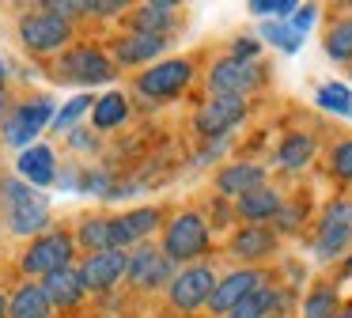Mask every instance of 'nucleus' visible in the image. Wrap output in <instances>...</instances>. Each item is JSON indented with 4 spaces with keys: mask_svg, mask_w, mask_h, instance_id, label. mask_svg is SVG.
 <instances>
[{
    "mask_svg": "<svg viewBox=\"0 0 352 318\" xmlns=\"http://www.w3.org/2000/svg\"><path fill=\"white\" fill-rule=\"evenodd\" d=\"M0 212L16 235L38 239L50 227V201L42 197V189H34L23 178H0Z\"/></svg>",
    "mask_w": 352,
    "mask_h": 318,
    "instance_id": "f257e3e1",
    "label": "nucleus"
},
{
    "mask_svg": "<svg viewBox=\"0 0 352 318\" xmlns=\"http://www.w3.org/2000/svg\"><path fill=\"white\" fill-rule=\"evenodd\" d=\"M19 42H23L27 53H38V57L65 53V45L72 42V19H65L54 8L42 4L34 12L19 15Z\"/></svg>",
    "mask_w": 352,
    "mask_h": 318,
    "instance_id": "f03ea898",
    "label": "nucleus"
},
{
    "mask_svg": "<svg viewBox=\"0 0 352 318\" xmlns=\"http://www.w3.org/2000/svg\"><path fill=\"white\" fill-rule=\"evenodd\" d=\"M72 257H76V239H72L65 227H54V231L31 239V246H27L23 257H19V269H23L31 280H46L50 273L69 269Z\"/></svg>",
    "mask_w": 352,
    "mask_h": 318,
    "instance_id": "7ed1b4c3",
    "label": "nucleus"
},
{
    "mask_svg": "<svg viewBox=\"0 0 352 318\" xmlns=\"http://www.w3.org/2000/svg\"><path fill=\"white\" fill-rule=\"evenodd\" d=\"M118 65L107 57V53L99 50V45H69V50L57 57L54 65V80L61 83H107L114 80Z\"/></svg>",
    "mask_w": 352,
    "mask_h": 318,
    "instance_id": "20e7f679",
    "label": "nucleus"
},
{
    "mask_svg": "<svg viewBox=\"0 0 352 318\" xmlns=\"http://www.w3.org/2000/svg\"><path fill=\"white\" fill-rule=\"evenodd\" d=\"M212 242V231H208V220L201 212H178L167 227H163V254L170 262H193L201 257Z\"/></svg>",
    "mask_w": 352,
    "mask_h": 318,
    "instance_id": "39448f33",
    "label": "nucleus"
},
{
    "mask_svg": "<svg viewBox=\"0 0 352 318\" xmlns=\"http://www.w3.org/2000/svg\"><path fill=\"white\" fill-rule=\"evenodd\" d=\"M54 98L50 95H34V98H23V103L12 106L8 121L0 125V136H4V144H12V148H23V144H31V136H38L46 125H54Z\"/></svg>",
    "mask_w": 352,
    "mask_h": 318,
    "instance_id": "423d86ee",
    "label": "nucleus"
},
{
    "mask_svg": "<svg viewBox=\"0 0 352 318\" xmlns=\"http://www.w3.org/2000/svg\"><path fill=\"white\" fill-rule=\"evenodd\" d=\"M265 68L258 61H235L223 57L208 68V95H223V98H246L254 87H261Z\"/></svg>",
    "mask_w": 352,
    "mask_h": 318,
    "instance_id": "0eeeda50",
    "label": "nucleus"
},
{
    "mask_svg": "<svg viewBox=\"0 0 352 318\" xmlns=\"http://www.w3.org/2000/svg\"><path fill=\"white\" fill-rule=\"evenodd\" d=\"M190 80H193V61H186V57L155 61L152 68H144V72L137 76V95L152 98V103H160V98H175V95L186 91Z\"/></svg>",
    "mask_w": 352,
    "mask_h": 318,
    "instance_id": "6e6552de",
    "label": "nucleus"
},
{
    "mask_svg": "<svg viewBox=\"0 0 352 318\" xmlns=\"http://www.w3.org/2000/svg\"><path fill=\"white\" fill-rule=\"evenodd\" d=\"M178 262H170L167 254H163V246H152V242H140V246L129 250V284L140 288V292H152V288H170V280L178 277L175 269Z\"/></svg>",
    "mask_w": 352,
    "mask_h": 318,
    "instance_id": "1a4fd4ad",
    "label": "nucleus"
},
{
    "mask_svg": "<svg viewBox=\"0 0 352 318\" xmlns=\"http://www.w3.org/2000/svg\"><path fill=\"white\" fill-rule=\"evenodd\" d=\"M216 273L208 269V265H186V269H178V277L170 280L167 295H170V307L175 310H197V307H208V299H212L216 292Z\"/></svg>",
    "mask_w": 352,
    "mask_h": 318,
    "instance_id": "9d476101",
    "label": "nucleus"
},
{
    "mask_svg": "<svg viewBox=\"0 0 352 318\" xmlns=\"http://www.w3.org/2000/svg\"><path fill=\"white\" fill-rule=\"evenodd\" d=\"M352 242V201H333L318 220V235H314V254L322 262L337 257Z\"/></svg>",
    "mask_w": 352,
    "mask_h": 318,
    "instance_id": "9b49d317",
    "label": "nucleus"
},
{
    "mask_svg": "<svg viewBox=\"0 0 352 318\" xmlns=\"http://www.w3.org/2000/svg\"><path fill=\"white\" fill-rule=\"evenodd\" d=\"M246 118V98H223V95H212L205 106L197 110L193 118V129L208 140H223L239 121Z\"/></svg>",
    "mask_w": 352,
    "mask_h": 318,
    "instance_id": "f8f14e48",
    "label": "nucleus"
},
{
    "mask_svg": "<svg viewBox=\"0 0 352 318\" xmlns=\"http://www.w3.org/2000/svg\"><path fill=\"white\" fill-rule=\"evenodd\" d=\"M265 284L269 280H265L261 269H250V265H246V269H235V273H228V277H220V284H216L208 307H212V315H228L231 307H239L246 295L258 292V288H265Z\"/></svg>",
    "mask_w": 352,
    "mask_h": 318,
    "instance_id": "ddd939ff",
    "label": "nucleus"
},
{
    "mask_svg": "<svg viewBox=\"0 0 352 318\" xmlns=\"http://www.w3.org/2000/svg\"><path fill=\"white\" fill-rule=\"evenodd\" d=\"M87 280V292H110L118 280L129 273V250H102V254H87L80 265Z\"/></svg>",
    "mask_w": 352,
    "mask_h": 318,
    "instance_id": "4468645a",
    "label": "nucleus"
},
{
    "mask_svg": "<svg viewBox=\"0 0 352 318\" xmlns=\"http://www.w3.org/2000/svg\"><path fill=\"white\" fill-rule=\"evenodd\" d=\"M163 227V212L155 204L148 209H129L122 216H114V250H129V246H140L152 231Z\"/></svg>",
    "mask_w": 352,
    "mask_h": 318,
    "instance_id": "2eb2a0df",
    "label": "nucleus"
},
{
    "mask_svg": "<svg viewBox=\"0 0 352 318\" xmlns=\"http://www.w3.org/2000/svg\"><path fill=\"white\" fill-rule=\"evenodd\" d=\"M231 254L254 269V262H265V257L276 254V231L265 224L235 227V235H231Z\"/></svg>",
    "mask_w": 352,
    "mask_h": 318,
    "instance_id": "dca6fc26",
    "label": "nucleus"
},
{
    "mask_svg": "<svg viewBox=\"0 0 352 318\" xmlns=\"http://www.w3.org/2000/svg\"><path fill=\"white\" fill-rule=\"evenodd\" d=\"M167 50V38L160 34H140V30H129L122 42L114 45V61L122 68H133V65H155V57Z\"/></svg>",
    "mask_w": 352,
    "mask_h": 318,
    "instance_id": "f3484780",
    "label": "nucleus"
},
{
    "mask_svg": "<svg viewBox=\"0 0 352 318\" xmlns=\"http://www.w3.org/2000/svg\"><path fill=\"white\" fill-rule=\"evenodd\" d=\"M38 284L46 288V295H50V303H54V310H69V307H76V303L87 295V280H84V273H80L76 265L50 273L46 280H38Z\"/></svg>",
    "mask_w": 352,
    "mask_h": 318,
    "instance_id": "a211bd4d",
    "label": "nucleus"
},
{
    "mask_svg": "<svg viewBox=\"0 0 352 318\" xmlns=\"http://www.w3.org/2000/svg\"><path fill=\"white\" fill-rule=\"evenodd\" d=\"M261 186H265V167H258V163H228L216 174V189L223 197H235V201Z\"/></svg>",
    "mask_w": 352,
    "mask_h": 318,
    "instance_id": "6ab92c4d",
    "label": "nucleus"
},
{
    "mask_svg": "<svg viewBox=\"0 0 352 318\" xmlns=\"http://www.w3.org/2000/svg\"><path fill=\"white\" fill-rule=\"evenodd\" d=\"M280 212H284V197H280V189H273V186H261V189H254V193H246L235 201V216L246 220V224H269V220H276Z\"/></svg>",
    "mask_w": 352,
    "mask_h": 318,
    "instance_id": "aec40b11",
    "label": "nucleus"
},
{
    "mask_svg": "<svg viewBox=\"0 0 352 318\" xmlns=\"http://www.w3.org/2000/svg\"><path fill=\"white\" fill-rule=\"evenodd\" d=\"M8 318H54V303H50L46 288L38 280H27L8 295Z\"/></svg>",
    "mask_w": 352,
    "mask_h": 318,
    "instance_id": "412c9836",
    "label": "nucleus"
},
{
    "mask_svg": "<svg viewBox=\"0 0 352 318\" xmlns=\"http://www.w3.org/2000/svg\"><path fill=\"white\" fill-rule=\"evenodd\" d=\"M19 178L31 182L34 189L42 186H54L57 182V163H54V151L46 148V144H34V148H27L23 156H19Z\"/></svg>",
    "mask_w": 352,
    "mask_h": 318,
    "instance_id": "4be33fe9",
    "label": "nucleus"
},
{
    "mask_svg": "<svg viewBox=\"0 0 352 318\" xmlns=\"http://www.w3.org/2000/svg\"><path fill=\"white\" fill-rule=\"evenodd\" d=\"M178 8L175 4H167V0H155V4H140V8H133V15H129V27L133 30H140V34H160V38H167V30L178 23Z\"/></svg>",
    "mask_w": 352,
    "mask_h": 318,
    "instance_id": "5701e85b",
    "label": "nucleus"
},
{
    "mask_svg": "<svg viewBox=\"0 0 352 318\" xmlns=\"http://www.w3.org/2000/svg\"><path fill=\"white\" fill-rule=\"evenodd\" d=\"M284 292H276V288H258V292H250L239 307H231L223 318H269V315H284Z\"/></svg>",
    "mask_w": 352,
    "mask_h": 318,
    "instance_id": "b1692460",
    "label": "nucleus"
},
{
    "mask_svg": "<svg viewBox=\"0 0 352 318\" xmlns=\"http://www.w3.org/2000/svg\"><path fill=\"white\" fill-rule=\"evenodd\" d=\"M314 159V136L311 133H288L276 148V167L280 171H303Z\"/></svg>",
    "mask_w": 352,
    "mask_h": 318,
    "instance_id": "393cba45",
    "label": "nucleus"
},
{
    "mask_svg": "<svg viewBox=\"0 0 352 318\" xmlns=\"http://www.w3.org/2000/svg\"><path fill=\"white\" fill-rule=\"evenodd\" d=\"M76 242L87 254H102V250H114V220L107 216H87L76 227Z\"/></svg>",
    "mask_w": 352,
    "mask_h": 318,
    "instance_id": "a878e982",
    "label": "nucleus"
},
{
    "mask_svg": "<svg viewBox=\"0 0 352 318\" xmlns=\"http://www.w3.org/2000/svg\"><path fill=\"white\" fill-rule=\"evenodd\" d=\"M322 45H326V53L337 61V65H349L352 68V15H349V19L329 23Z\"/></svg>",
    "mask_w": 352,
    "mask_h": 318,
    "instance_id": "bb28decb",
    "label": "nucleus"
},
{
    "mask_svg": "<svg viewBox=\"0 0 352 318\" xmlns=\"http://www.w3.org/2000/svg\"><path fill=\"white\" fill-rule=\"evenodd\" d=\"M125 118H129V103H125L122 91H110V95H102L99 103L91 106V121H95V129H118Z\"/></svg>",
    "mask_w": 352,
    "mask_h": 318,
    "instance_id": "cd10ccee",
    "label": "nucleus"
},
{
    "mask_svg": "<svg viewBox=\"0 0 352 318\" xmlns=\"http://www.w3.org/2000/svg\"><path fill=\"white\" fill-rule=\"evenodd\" d=\"M341 315V299H337V288L329 284H314L311 295L303 299V318H337Z\"/></svg>",
    "mask_w": 352,
    "mask_h": 318,
    "instance_id": "c85d7f7f",
    "label": "nucleus"
},
{
    "mask_svg": "<svg viewBox=\"0 0 352 318\" xmlns=\"http://www.w3.org/2000/svg\"><path fill=\"white\" fill-rule=\"evenodd\" d=\"M261 38H265V42H273V45H280L284 53H296L299 42H303V34H299L292 23H284V19H269L265 27H261Z\"/></svg>",
    "mask_w": 352,
    "mask_h": 318,
    "instance_id": "c756f323",
    "label": "nucleus"
},
{
    "mask_svg": "<svg viewBox=\"0 0 352 318\" xmlns=\"http://www.w3.org/2000/svg\"><path fill=\"white\" fill-rule=\"evenodd\" d=\"M318 106L322 110H333V114H344V118H352V95L344 83H326V87H318Z\"/></svg>",
    "mask_w": 352,
    "mask_h": 318,
    "instance_id": "7c9ffc66",
    "label": "nucleus"
},
{
    "mask_svg": "<svg viewBox=\"0 0 352 318\" xmlns=\"http://www.w3.org/2000/svg\"><path fill=\"white\" fill-rule=\"evenodd\" d=\"M329 174L341 182H352V136L349 140H337L329 148Z\"/></svg>",
    "mask_w": 352,
    "mask_h": 318,
    "instance_id": "2f4dec72",
    "label": "nucleus"
},
{
    "mask_svg": "<svg viewBox=\"0 0 352 318\" xmlns=\"http://www.w3.org/2000/svg\"><path fill=\"white\" fill-rule=\"evenodd\" d=\"M99 98H91V95H76L72 103H65V110H57V118H54V133H61V129H69L72 121L80 118V114L87 110V106H95Z\"/></svg>",
    "mask_w": 352,
    "mask_h": 318,
    "instance_id": "473e14b6",
    "label": "nucleus"
},
{
    "mask_svg": "<svg viewBox=\"0 0 352 318\" xmlns=\"http://www.w3.org/2000/svg\"><path fill=\"white\" fill-rule=\"evenodd\" d=\"M296 0H250V12L254 15H296Z\"/></svg>",
    "mask_w": 352,
    "mask_h": 318,
    "instance_id": "72a5a7b5",
    "label": "nucleus"
},
{
    "mask_svg": "<svg viewBox=\"0 0 352 318\" xmlns=\"http://www.w3.org/2000/svg\"><path fill=\"white\" fill-rule=\"evenodd\" d=\"M258 53H261V45H258V38H250V34H239L235 42H231V57L235 61H258Z\"/></svg>",
    "mask_w": 352,
    "mask_h": 318,
    "instance_id": "f704fd0d",
    "label": "nucleus"
},
{
    "mask_svg": "<svg viewBox=\"0 0 352 318\" xmlns=\"http://www.w3.org/2000/svg\"><path fill=\"white\" fill-rule=\"evenodd\" d=\"M122 12H125L122 0H87V15H102L107 19V15H122Z\"/></svg>",
    "mask_w": 352,
    "mask_h": 318,
    "instance_id": "c9c22d12",
    "label": "nucleus"
},
{
    "mask_svg": "<svg viewBox=\"0 0 352 318\" xmlns=\"http://www.w3.org/2000/svg\"><path fill=\"white\" fill-rule=\"evenodd\" d=\"M314 19H318V4H299V8H296V15H292V27H296L299 34H303V30L311 27Z\"/></svg>",
    "mask_w": 352,
    "mask_h": 318,
    "instance_id": "e433bc0d",
    "label": "nucleus"
},
{
    "mask_svg": "<svg viewBox=\"0 0 352 318\" xmlns=\"http://www.w3.org/2000/svg\"><path fill=\"white\" fill-rule=\"evenodd\" d=\"M299 216H303L299 209H288V204H284V212L276 216V227H280V231H296V227H299Z\"/></svg>",
    "mask_w": 352,
    "mask_h": 318,
    "instance_id": "4c0bfd02",
    "label": "nucleus"
},
{
    "mask_svg": "<svg viewBox=\"0 0 352 318\" xmlns=\"http://www.w3.org/2000/svg\"><path fill=\"white\" fill-rule=\"evenodd\" d=\"M72 144H76V148H95V136L87 133V129H76V133H72Z\"/></svg>",
    "mask_w": 352,
    "mask_h": 318,
    "instance_id": "58836bf2",
    "label": "nucleus"
},
{
    "mask_svg": "<svg viewBox=\"0 0 352 318\" xmlns=\"http://www.w3.org/2000/svg\"><path fill=\"white\" fill-rule=\"evenodd\" d=\"M8 114H12V98H8V91L0 87V125L8 121Z\"/></svg>",
    "mask_w": 352,
    "mask_h": 318,
    "instance_id": "ea45409f",
    "label": "nucleus"
},
{
    "mask_svg": "<svg viewBox=\"0 0 352 318\" xmlns=\"http://www.w3.org/2000/svg\"><path fill=\"white\" fill-rule=\"evenodd\" d=\"M0 318H8V295H0Z\"/></svg>",
    "mask_w": 352,
    "mask_h": 318,
    "instance_id": "a19ab883",
    "label": "nucleus"
},
{
    "mask_svg": "<svg viewBox=\"0 0 352 318\" xmlns=\"http://www.w3.org/2000/svg\"><path fill=\"white\" fill-rule=\"evenodd\" d=\"M4 76H8V65H4V61H0V87H4Z\"/></svg>",
    "mask_w": 352,
    "mask_h": 318,
    "instance_id": "79ce46f5",
    "label": "nucleus"
},
{
    "mask_svg": "<svg viewBox=\"0 0 352 318\" xmlns=\"http://www.w3.org/2000/svg\"><path fill=\"white\" fill-rule=\"evenodd\" d=\"M337 318H352V307H341V315H337Z\"/></svg>",
    "mask_w": 352,
    "mask_h": 318,
    "instance_id": "37998d69",
    "label": "nucleus"
},
{
    "mask_svg": "<svg viewBox=\"0 0 352 318\" xmlns=\"http://www.w3.org/2000/svg\"><path fill=\"white\" fill-rule=\"evenodd\" d=\"M344 273H352V257H349V262H344Z\"/></svg>",
    "mask_w": 352,
    "mask_h": 318,
    "instance_id": "c03bdc74",
    "label": "nucleus"
},
{
    "mask_svg": "<svg viewBox=\"0 0 352 318\" xmlns=\"http://www.w3.org/2000/svg\"><path fill=\"white\" fill-rule=\"evenodd\" d=\"M269 318H284V315H269Z\"/></svg>",
    "mask_w": 352,
    "mask_h": 318,
    "instance_id": "a18cd8bd",
    "label": "nucleus"
},
{
    "mask_svg": "<svg viewBox=\"0 0 352 318\" xmlns=\"http://www.w3.org/2000/svg\"><path fill=\"white\" fill-rule=\"evenodd\" d=\"M349 76H352V72H349Z\"/></svg>",
    "mask_w": 352,
    "mask_h": 318,
    "instance_id": "49530a36",
    "label": "nucleus"
}]
</instances>
